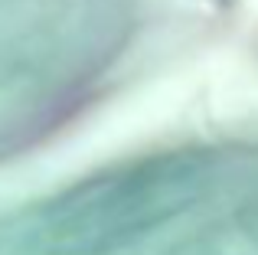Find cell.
<instances>
[{"label": "cell", "instance_id": "cell-2", "mask_svg": "<svg viewBox=\"0 0 258 255\" xmlns=\"http://www.w3.org/2000/svg\"><path fill=\"white\" fill-rule=\"evenodd\" d=\"M239 223H242V229H245V236L252 239V245L258 249V197H252L239 210Z\"/></svg>", "mask_w": 258, "mask_h": 255}, {"label": "cell", "instance_id": "cell-1", "mask_svg": "<svg viewBox=\"0 0 258 255\" xmlns=\"http://www.w3.org/2000/svg\"><path fill=\"white\" fill-rule=\"evenodd\" d=\"M213 173L206 151H160L72 183L43 210V255H111L180 219L203 200Z\"/></svg>", "mask_w": 258, "mask_h": 255}]
</instances>
